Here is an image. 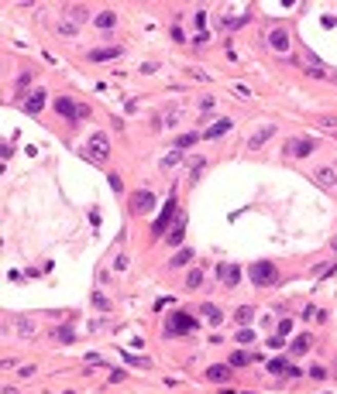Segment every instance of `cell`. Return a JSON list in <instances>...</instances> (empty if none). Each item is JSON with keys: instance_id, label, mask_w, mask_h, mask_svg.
Masks as SVG:
<instances>
[{"instance_id": "cell-1", "label": "cell", "mask_w": 337, "mask_h": 394, "mask_svg": "<svg viewBox=\"0 0 337 394\" xmlns=\"http://www.w3.org/2000/svg\"><path fill=\"white\" fill-rule=\"evenodd\" d=\"M196 326L200 322L189 312H172L169 319H165V336H189Z\"/></svg>"}, {"instance_id": "cell-2", "label": "cell", "mask_w": 337, "mask_h": 394, "mask_svg": "<svg viewBox=\"0 0 337 394\" xmlns=\"http://www.w3.org/2000/svg\"><path fill=\"white\" fill-rule=\"evenodd\" d=\"M251 281L258 284V288H265V284H275L279 281V268L272 264V260H258V264H251Z\"/></svg>"}, {"instance_id": "cell-3", "label": "cell", "mask_w": 337, "mask_h": 394, "mask_svg": "<svg viewBox=\"0 0 337 394\" xmlns=\"http://www.w3.org/2000/svg\"><path fill=\"white\" fill-rule=\"evenodd\" d=\"M128 209L134 216H145L148 209H155V192H148V189H134L128 195Z\"/></svg>"}, {"instance_id": "cell-4", "label": "cell", "mask_w": 337, "mask_h": 394, "mask_svg": "<svg viewBox=\"0 0 337 394\" xmlns=\"http://www.w3.org/2000/svg\"><path fill=\"white\" fill-rule=\"evenodd\" d=\"M313 151H316L313 137H289L286 141V155H292V158H310Z\"/></svg>"}, {"instance_id": "cell-5", "label": "cell", "mask_w": 337, "mask_h": 394, "mask_svg": "<svg viewBox=\"0 0 337 394\" xmlns=\"http://www.w3.org/2000/svg\"><path fill=\"white\" fill-rule=\"evenodd\" d=\"M45 100H48V93H45V90H31V93H28V96L21 100V110L35 117V113L45 110Z\"/></svg>"}, {"instance_id": "cell-6", "label": "cell", "mask_w": 337, "mask_h": 394, "mask_svg": "<svg viewBox=\"0 0 337 394\" xmlns=\"http://www.w3.org/2000/svg\"><path fill=\"white\" fill-rule=\"evenodd\" d=\"M175 220V199H169L162 209V216L155 220V226H151V236H165V230H169V223Z\"/></svg>"}, {"instance_id": "cell-7", "label": "cell", "mask_w": 337, "mask_h": 394, "mask_svg": "<svg viewBox=\"0 0 337 394\" xmlns=\"http://www.w3.org/2000/svg\"><path fill=\"white\" fill-rule=\"evenodd\" d=\"M231 377H234L231 363H210V367H207V381L210 384H227Z\"/></svg>"}, {"instance_id": "cell-8", "label": "cell", "mask_w": 337, "mask_h": 394, "mask_svg": "<svg viewBox=\"0 0 337 394\" xmlns=\"http://www.w3.org/2000/svg\"><path fill=\"white\" fill-rule=\"evenodd\" d=\"M86 151H90V158L104 161V158L110 155V141H107L104 134H93V137H90V144H86Z\"/></svg>"}, {"instance_id": "cell-9", "label": "cell", "mask_w": 337, "mask_h": 394, "mask_svg": "<svg viewBox=\"0 0 337 394\" xmlns=\"http://www.w3.org/2000/svg\"><path fill=\"white\" fill-rule=\"evenodd\" d=\"M124 55V45H104V48H90V62H107V58Z\"/></svg>"}, {"instance_id": "cell-10", "label": "cell", "mask_w": 337, "mask_h": 394, "mask_svg": "<svg viewBox=\"0 0 337 394\" xmlns=\"http://www.w3.org/2000/svg\"><path fill=\"white\" fill-rule=\"evenodd\" d=\"M268 45L275 48V52H289V48H292V38H289V31H286V28H275V31L268 34Z\"/></svg>"}, {"instance_id": "cell-11", "label": "cell", "mask_w": 337, "mask_h": 394, "mask_svg": "<svg viewBox=\"0 0 337 394\" xmlns=\"http://www.w3.org/2000/svg\"><path fill=\"white\" fill-rule=\"evenodd\" d=\"M52 106H55V113H58V117H69L72 124H76V113H80V103H72L69 96H58V100L52 103Z\"/></svg>"}, {"instance_id": "cell-12", "label": "cell", "mask_w": 337, "mask_h": 394, "mask_svg": "<svg viewBox=\"0 0 337 394\" xmlns=\"http://www.w3.org/2000/svg\"><path fill=\"white\" fill-rule=\"evenodd\" d=\"M217 274L224 278L227 288H237V281H241V268L237 264H217Z\"/></svg>"}, {"instance_id": "cell-13", "label": "cell", "mask_w": 337, "mask_h": 394, "mask_svg": "<svg viewBox=\"0 0 337 394\" xmlns=\"http://www.w3.org/2000/svg\"><path fill=\"white\" fill-rule=\"evenodd\" d=\"M234 127V120H227V117H221V120H213V124L207 127V130H203V137H207V141H217V137H224L227 134V130H231Z\"/></svg>"}, {"instance_id": "cell-14", "label": "cell", "mask_w": 337, "mask_h": 394, "mask_svg": "<svg viewBox=\"0 0 337 394\" xmlns=\"http://www.w3.org/2000/svg\"><path fill=\"white\" fill-rule=\"evenodd\" d=\"M289 349H292V357H303V353H310V349H313V336H310V333H300V336H292Z\"/></svg>"}, {"instance_id": "cell-15", "label": "cell", "mask_w": 337, "mask_h": 394, "mask_svg": "<svg viewBox=\"0 0 337 394\" xmlns=\"http://www.w3.org/2000/svg\"><path fill=\"white\" fill-rule=\"evenodd\" d=\"M200 315L207 319L210 326H221V322H224V312H221V305H213V302H203V305H200Z\"/></svg>"}, {"instance_id": "cell-16", "label": "cell", "mask_w": 337, "mask_h": 394, "mask_svg": "<svg viewBox=\"0 0 337 394\" xmlns=\"http://www.w3.org/2000/svg\"><path fill=\"white\" fill-rule=\"evenodd\" d=\"M52 339H55V343H72V339H76V326H72V322H62V326L52 333Z\"/></svg>"}, {"instance_id": "cell-17", "label": "cell", "mask_w": 337, "mask_h": 394, "mask_svg": "<svg viewBox=\"0 0 337 394\" xmlns=\"http://www.w3.org/2000/svg\"><path fill=\"white\" fill-rule=\"evenodd\" d=\"M35 333H38V322L31 315H21V319H17V336L28 339V336H35Z\"/></svg>"}, {"instance_id": "cell-18", "label": "cell", "mask_w": 337, "mask_h": 394, "mask_svg": "<svg viewBox=\"0 0 337 394\" xmlns=\"http://www.w3.org/2000/svg\"><path fill=\"white\" fill-rule=\"evenodd\" d=\"M313 179L320 182L324 189H334V185H337V168H316V175H313Z\"/></svg>"}, {"instance_id": "cell-19", "label": "cell", "mask_w": 337, "mask_h": 394, "mask_svg": "<svg viewBox=\"0 0 337 394\" xmlns=\"http://www.w3.org/2000/svg\"><path fill=\"white\" fill-rule=\"evenodd\" d=\"M272 134H275V127H272V124H265V127H262V130H258L255 137H251V141H248V147H251V151H258V147L265 144V141H268Z\"/></svg>"}, {"instance_id": "cell-20", "label": "cell", "mask_w": 337, "mask_h": 394, "mask_svg": "<svg viewBox=\"0 0 337 394\" xmlns=\"http://www.w3.org/2000/svg\"><path fill=\"white\" fill-rule=\"evenodd\" d=\"M292 370V363L289 360H282V357H275V360H268V374H279V377H289Z\"/></svg>"}, {"instance_id": "cell-21", "label": "cell", "mask_w": 337, "mask_h": 394, "mask_svg": "<svg viewBox=\"0 0 337 394\" xmlns=\"http://www.w3.org/2000/svg\"><path fill=\"white\" fill-rule=\"evenodd\" d=\"M183 236H186V223L179 220V223H175L172 230H169V236H165V244H172V247H179V244H183Z\"/></svg>"}, {"instance_id": "cell-22", "label": "cell", "mask_w": 337, "mask_h": 394, "mask_svg": "<svg viewBox=\"0 0 337 394\" xmlns=\"http://www.w3.org/2000/svg\"><path fill=\"white\" fill-rule=\"evenodd\" d=\"M179 117H183V106H179V103H172V106H165V113H162L165 127H175V124H179Z\"/></svg>"}, {"instance_id": "cell-23", "label": "cell", "mask_w": 337, "mask_h": 394, "mask_svg": "<svg viewBox=\"0 0 337 394\" xmlns=\"http://www.w3.org/2000/svg\"><path fill=\"white\" fill-rule=\"evenodd\" d=\"M200 137H203V134H196V130H189V134H179V137H175V151H186V147H193Z\"/></svg>"}, {"instance_id": "cell-24", "label": "cell", "mask_w": 337, "mask_h": 394, "mask_svg": "<svg viewBox=\"0 0 337 394\" xmlns=\"http://www.w3.org/2000/svg\"><path fill=\"white\" fill-rule=\"evenodd\" d=\"M93 24L107 31V28H114V24H117V14H114V11H100V14L93 17Z\"/></svg>"}, {"instance_id": "cell-25", "label": "cell", "mask_w": 337, "mask_h": 394, "mask_svg": "<svg viewBox=\"0 0 337 394\" xmlns=\"http://www.w3.org/2000/svg\"><path fill=\"white\" fill-rule=\"evenodd\" d=\"M303 319H306V322H324L327 312H324V309H316V305H306V309H303Z\"/></svg>"}, {"instance_id": "cell-26", "label": "cell", "mask_w": 337, "mask_h": 394, "mask_svg": "<svg viewBox=\"0 0 337 394\" xmlns=\"http://www.w3.org/2000/svg\"><path fill=\"white\" fill-rule=\"evenodd\" d=\"M189 260H193V250H189V247H183V250H179V254H175L172 260H169V268H186Z\"/></svg>"}, {"instance_id": "cell-27", "label": "cell", "mask_w": 337, "mask_h": 394, "mask_svg": "<svg viewBox=\"0 0 337 394\" xmlns=\"http://www.w3.org/2000/svg\"><path fill=\"white\" fill-rule=\"evenodd\" d=\"M251 360H255L251 353H244V349H234V353H231V360H227V363H231L234 370H237V367H244V363H251Z\"/></svg>"}, {"instance_id": "cell-28", "label": "cell", "mask_w": 337, "mask_h": 394, "mask_svg": "<svg viewBox=\"0 0 337 394\" xmlns=\"http://www.w3.org/2000/svg\"><path fill=\"white\" fill-rule=\"evenodd\" d=\"M203 165H207V158H203V155L193 158V168H189V185H196V182H200V171H203Z\"/></svg>"}, {"instance_id": "cell-29", "label": "cell", "mask_w": 337, "mask_h": 394, "mask_svg": "<svg viewBox=\"0 0 337 394\" xmlns=\"http://www.w3.org/2000/svg\"><path fill=\"white\" fill-rule=\"evenodd\" d=\"M200 284H203V271H200V268H193V271L186 274V288H189V292H196Z\"/></svg>"}, {"instance_id": "cell-30", "label": "cell", "mask_w": 337, "mask_h": 394, "mask_svg": "<svg viewBox=\"0 0 337 394\" xmlns=\"http://www.w3.org/2000/svg\"><path fill=\"white\" fill-rule=\"evenodd\" d=\"M251 315H255V309H251V305H241V309L234 312V319H237L241 326H248V322H251Z\"/></svg>"}, {"instance_id": "cell-31", "label": "cell", "mask_w": 337, "mask_h": 394, "mask_svg": "<svg viewBox=\"0 0 337 394\" xmlns=\"http://www.w3.org/2000/svg\"><path fill=\"white\" fill-rule=\"evenodd\" d=\"M66 17H72V24H83V21H86V11L76 4V7H66Z\"/></svg>"}, {"instance_id": "cell-32", "label": "cell", "mask_w": 337, "mask_h": 394, "mask_svg": "<svg viewBox=\"0 0 337 394\" xmlns=\"http://www.w3.org/2000/svg\"><path fill=\"white\" fill-rule=\"evenodd\" d=\"M310 377H313V381H327V377H330V370H327L324 363H313V367H310Z\"/></svg>"}, {"instance_id": "cell-33", "label": "cell", "mask_w": 337, "mask_h": 394, "mask_svg": "<svg viewBox=\"0 0 337 394\" xmlns=\"http://www.w3.org/2000/svg\"><path fill=\"white\" fill-rule=\"evenodd\" d=\"M241 24H248V14H241V17H224L221 28H227V31H231V28H241Z\"/></svg>"}, {"instance_id": "cell-34", "label": "cell", "mask_w": 337, "mask_h": 394, "mask_svg": "<svg viewBox=\"0 0 337 394\" xmlns=\"http://www.w3.org/2000/svg\"><path fill=\"white\" fill-rule=\"evenodd\" d=\"M28 86H31V72H21V76H17V100H21V93L28 90Z\"/></svg>"}, {"instance_id": "cell-35", "label": "cell", "mask_w": 337, "mask_h": 394, "mask_svg": "<svg viewBox=\"0 0 337 394\" xmlns=\"http://www.w3.org/2000/svg\"><path fill=\"white\" fill-rule=\"evenodd\" d=\"M124 360H128L131 367H151V360H148V357H128V353H124Z\"/></svg>"}, {"instance_id": "cell-36", "label": "cell", "mask_w": 337, "mask_h": 394, "mask_svg": "<svg viewBox=\"0 0 337 394\" xmlns=\"http://www.w3.org/2000/svg\"><path fill=\"white\" fill-rule=\"evenodd\" d=\"M193 24H196L200 31H203V28H207V14H203V11H200V14H193Z\"/></svg>"}, {"instance_id": "cell-37", "label": "cell", "mask_w": 337, "mask_h": 394, "mask_svg": "<svg viewBox=\"0 0 337 394\" xmlns=\"http://www.w3.org/2000/svg\"><path fill=\"white\" fill-rule=\"evenodd\" d=\"M286 333H292V319H282L279 322V336H286Z\"/></svg>"}, {"instance_id": "cell-38", "label": "cell", "mask_w": 337, "mask_h": 394, "mask_svg": "<svg viewBox=\"0 0 337 394\" xmlns=\"http://www.w3.org/2000/svg\"><path fill=\"white\" fill-rule=\"evenodd\" d=\"M179 158H183V155H179V151H172V155H169V158H165V161H162V165H165V168H172V165H175V161H179Z\"/></svg>"}, {"instance_id": "cell-39", "label": "cell", "mask_w": 337, "mask_h": 394, "mask_svg": "<svg viewBox=\"0 0 337 394\" xmlns=\"http://www.w3.org/2000/svg\"><path fill=\"white\" fill-rule=\"evenodd\" d=\"M93 305H96V309H107V305H110V302H107V298H104V295H100V292H96V295H93Z\"/></svg>"}, {"instance_id": "cell-40", "label": "cell", "mask_w": 337, "mask_h": 394, "mask_svg": "<svg viewBox=\"0 0 337 394\" xmlns=\"http://www.w3.org/2000/svg\"><path fill=\"white\" fill-rule=\"evenodd\" d=\"M251 339H255V336H251L248 329H241V333H237V343H251Z\"/></svg>"}, {"instance_id": "cell-41", "label": "cell", "mask_w": 337, "mask_h": 394, "mask_svg": "<svg viewBox=\"0 0 337 394\" xmlns=\"http://www.w3.org/2000/svg\"><path fill=\"white\" fill-rule=\"evenodd\" d=\"M268 346H272V349H282V336H268Z\"/></svg>"}, {"instance_id": "cell-42", "label": "cell", "mask_w": 337, "mask_h": 394, "mask_svg": "<svg viewBox=\"0 0 337 394\" xmlns=\"http://www.w3.org/2000/svg\"><path fill=\"white\" fill-rule=\"evenodd\" d=\"M320 127H337V117H320Z\"/></svg>"}, {"instance_id": "cell-43", "label": "cell", "mask_w": 337, "mask_h": 394, "mask_svg": "<svg viewBox=\"0 0 337 394\" xmlns=\"http://www.w3.org/2000/svg\"><path fill=\"white\" fill-rule=\"evenodd\" d=\"M334 250H337V240H334Z\"/></svg>"}]
</instances>
